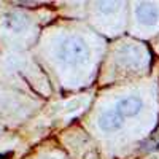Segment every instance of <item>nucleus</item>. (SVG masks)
<instances>
[{
  "label": "nucleus",
  "instance_id": "f257e3e1",
  "mask_svg": "<svg viewBox=\"0 0 159 159\" xmlns=\"http://www.w3.org/2000/svg\"><path fill=\"white\" fill-rule=\"evenodd\" d=\"M86 56H88V46L84 45L83 40H80L78 37H69L57 48V57L62 62L70 64V65L78 64Z\"/></svg>",
  "mask_w": 159,
  "mask_h": 159
},
{
  "label": "nucleus",
  "instance_id": "f03ea898",
  "mask_svg": "<svg viewBox=\"0 0 159 159\" xmlns=\"http://www.w3.org/2000/svg\"><path fill=\"white\" fill-rule=\"evenodd\" d=\"M143 108V102L140 97L137 96H127L124 99H121L116 103V111L121 115L123 118H129V116H135L142 111Z\"/></svg>",
  "mask_w": 159,
  "mask_h": 159
},
{
  "label": "nucleus",
  "instance_id": "7ed1b4c3",
  "mask_svg": "<svg viewBox=\"0 0 159 159\" xmlns=\"http://www.w3.org/2000/svg\"><path fill=\"white\" fill-rule=\"evenodd\" d=\"M123 116L119 115L116 110H108L99 116V127L103 132H115L118 129H121L123 126Z\"/></svg>",
  "mask_w": 159,
  "mask_h": 159
},
{
  "label": "nucleus",
  "instance_id": "20e7f679",
  "mask_svg": "<svg viewBox=\"0 0 159 159\" xmlns=\"http://www.w3.org/2000/svg\"><path fill=\"white\" fill-rule=\"evenodd\" d=\"M2 25L3 29H7L11 34H21L27 29V21H25L24 16L18 15V13H5L2 18Z\"/></svg>",
  "mask_w": 159,
  "mask_h": 159
},
{
  "label": "nucleus",
  "instance_id": "39448f33",
  "mask_svg": "<svg viewBox=\"0 0 159 159\" xmlns=\"http://www.w3.org/2000/svg\"><path fill=\"white\" fill-rule=\"evenodd\" d=\"M135 15L143 24H147V25H153L157 21V10L150 3H140L135 8Z\"/></svg>",
  "mask_w": 159,
  "mask_h": 159
},
{
  "label": "nucleus",
  "instance_id": "423d86ee",
  "mask_svg": "<svg viewBox=\"0 0 159 159\" xmlns=\"http://www.w3.org/2000/svg\"><path fill=\"white\" fill-rule=\"evenodd\" d=\"M140 150L145 151V153H157L159 151V135H157L156 140H154V135L150 137L145 143H142V148Z\"/></svg>",
  "mask_w": 159,
  "mask_h": 159
},
{
  "label": "nucleus",
  "instance_id": "0eeeda50",
  "mask_svg": "<svg viewBox=\"0 0 159 159\" xmlns=\"http://www.w3.org/2000/svg\"><path fill=\"white\" fill-rule=\"evenodd\" d=\"M100 11H103V13H110V11H115L116 10V7H113V3H100Z\"/></svg>",
  "mask_w": 159,
  "mask_h": 159
}]
</instances>
